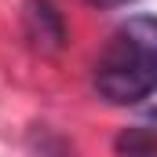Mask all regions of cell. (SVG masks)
Returning a JSON list of instances; mask_svg holds the SVG:
<instances>
[{"mask_svg":"<svg viewBox=\"0 0 157 157\" xmlns=\"http://www.w3.org/2000/svg\"><path fill=\"white\" fill-rule=\"evenodd\" d=\"M91 88L110 106H139L157 95V15H132L95 59Z\"/></svg>","mask_w":157,"mask_h":157,"instance_id":"6da1fadb","label":"cell"},{"mask_svg":"<svg viewBox=\"0 0 157 157\" xmlns=\"http://www.w3.org/2000/svg\"><path fill=\"white\" fill-rule=\"evenodd\" d=\"M22 22H26V37L33 40V48H40V51H59V48L66 44L62 11H59L51 0H26Z\"/></svg>","mask_w":157,"mask_h":157,"instance_id":"7a4b0ae2","label":"cell"},{"mask_svg":"<svg viewBox=\"0 0 157 157\" xmlns=\"http://www.w3.org/2000/svg\"><path fill=\"white\" fill-rule=\"evenodd\" d=\"M88 4H95V7H124L132 0H88Z\"/></svg>","mask_w":157,"mask_h":157,"instance_id":"3957f363","label":"cell"}]
</instances>
